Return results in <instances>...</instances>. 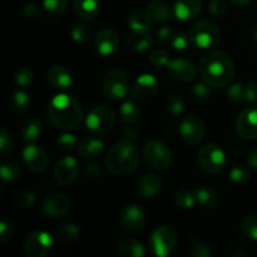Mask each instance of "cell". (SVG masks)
Here are the masks:
<instances>
[{"label":"cell","mask_w":257,"mask_h":257,"mask_svg":"<svg viewBox=\"0 0 257 257\" xmlns=\"http://www.w3.org/2000/svg\"><path fill=\"white\" fill-rule=\"evenodd\" d=\"M175 32L176 30H173L171 27H167V25H166V27H162L160 30H158V40L162 43H167V44H170Z\"/></svg>","instance_id":"cell-56"},{"label":"cell","mask_w":257,"mask_h":257,"mask_svg":"<svg viewBox=\"0 0 257 257\" xmlns=\"http://www.w3.org/2000/svg\"><path fill=\"white\" fill-rule=\"evenodd\" d=\"M127 45L135 52H146L152 45V37L148 32H137L133 30L127 38Z\"/></svg>","instance_id":"cell-27"},{"label":"cell","mask_w":257,"mask_h":257,"mask_svg":"<svg viewBox=\"0 0 257 257\" xmlns=\"http://www.w3.org/2000/svg\"><path fill=\"white\" fill-rule=\"evenodd\" d=\"M79 176V165L77 160L70 156L60 158L57 161L54 168H53V177L58 185L67 187L77 181Z\"/></svg>","instance_id":"cell-11"},{"label":"cell","mask_w":257,"mask_h":257,"mask_svg":"<svg viewBox=\"0 0 257 257\" xmlns=\"http://www.w3.org/2000/svg\"><path fill=\"white\" fill-rule=\"evenodd\" d=\"M190 256L192 257H211L212 256V250L208 245L202 242H198L191 248Z\"/></svg>","instance_id":"cell-51"},{"label":"cell","mask_w":257,"mask_h":257,"mask_svg":"<svg viewBox=\"0 0 257 257\" xmlns=\"http://www.w3.org/2000/svg\"><path fill=\"white\" fill-rule=\"evenodd\" d=\"M122 133L127 140H137L141 135V131L136 127V124H124L122 128Z\"/></svg>","instance_id":"cell-55"},{"label":"cell","mask_w":257,"mask_h":257,"mask_svg":"<svg viewBox=\"0 0 257 257\" xmlns=\"http://www.w3.org/2000/svg\"><path fill=\"white\" fill-rule=\"evenodd\" d=\"M197 205L206 210H213L220 203V195L210 186H201L195 191Z\"/></svg>","instance_id":"cell-25"},{"label":"cell","mask_w":257,"mask_h":257,"mask_svg":"<svg viewBox=\"0 0 257 257\" xmlns=\"http://www.w3.org/2000/svg\"><path fill=\"white\" fill-rule=\"evenodd\" d=\"M122 227L128 232H138L143 228L146 222L145 211L137 205H128L122 210L119 216Z\"/></svg>","instance_id":"cell-18"},{"label":"cell","mask_w":257,"mask_h":257,"mask_svg":"<svg viewBox=\"0 0 257 257\" xmlns=\"http://www.w3.org/2000/svg\"><path fill=\"white\" fill-rule=\"evenodd\" d=\"M80 235V227L75 223H65L57 230V238L63 243H73Z\"/></svg>","instance_id":"cell-33"},{"label":"cell","mask_w":257,"mask_h":257,"mask_svg":"<svg viewBox=\"0 0 257 257\" xmlns=\"http://www.w3.org/2000/svg\"><path fill=\"white\" fill-rule=\"evenodd\" d=\"M211 85L208 83H202L198 82L191 88V93L193 94V97L198 100H206L212 95V89H211Z\"/></svg>","instance_id":"cell-46"},{"label":"cell","mask_w":257,"mask_h":257,"mask_svg":"<svg viewBox=\"0 0 257 257\" xmlns=\"http://www.w3.org/2000/svg\"><path fill=\"white\" fill-rule=\"evenodd\" d=\"M226 95L232 102H245V84L241 82H237L228 85L227 89H226Z\"/></svg>","instance_id":"cell-43"},{"label":"cell","mask_w":257,"mask_h":257,"mask_svg":"<svg viewBox=\"0 0 257 257\" xmlns=\"http://www.w3.org/2000/svg\"><path fill=\"white\" fill-rule=\"evenodd\" d=\"M102 90L105 97L113 100H119L127 97L131 90L127 73L120 68L108 70L103 77Z\"/></svg>","instance_id":"cell-5"},{"label":"cell","mask_w":257,"mask_h":257,"mask_svg":"<svg viewBox=\"0 0 257 257\" xmlns=\"http://www.w3.org/2000/svg\"><path fill=\"white\" fill-rule=\"evenodd\" d=\"M240 230L248 240L257 241V215H250L243 218Z\"/></svg>","instance_id":"cell-36"},{"label":"cell","mask_w":257,"mask_h":257,"mask_svg":"<svg viewBox=\"0 0 257 257\" xmlns=\"http://www.w3.org/2000/svg\"><path fill=\"white\" fill-rule=\"evenodd\" d=\"M140 150L132 140H123L115 143L104 157V166L114 175L125 176L135 172L140 165Z\"/></svg>","instance_id":"cell-3"},{"label":"cell","mask_w":257,"mask_h":257,"mask_svg":"<svg viewBox=\"0 0 257 257\" xmlns=\"http://www.w3.org/2000/svg\"><path fill=\"white\" fill-rule=\"evenodd\" d=\"M177 246V233L171 226L163 225L153 230L150 238V250L153 256L167 257Z\"/></svg>","instance_id":"cell-8"},{"label":"cell","mask_w":257,"mask_h":257,"mask_svg":"<svg viewBox=\"0 0 257 257\" xmlns=\"http://www.w3.org/2000/svg\"><path fill=\"white\" fill-rule=\"evenodd\" d=\"M158 92V80L156 79L155 75L145 74L140 75V77L136 79L135 84H133L132 90V97L135 98L138 102H150L153 98L156 97Z\"/></svg>","instance_id":"cell-15"},{"label":"cell","mask_w":257,"mask_h":257,"mask_svg":"<svg viewBox=\"0 0 257 257\" xmlns=\"http://www.w3.org/2000/svg\"><path fill=\"white\" fill-rule=\"evenodd\" d=\"M202 9V0H177L173 8V14L178 20L190 22L198 17Z\"/></svg>","instance_id":"cell-20"},{"label":"cell","mask_w":257,"mask_h":257,"mask_svg":"<svg viewBox=\"0 0 257 257\" xmlns=\"http://www.w3.org/2000/svg\"><path fill=\"white\" fill-rule=\"evenodd\" d=\"M200 72L203 80L212 88L227 87L235 77L232 58L221 50H210L200 59Z\"/></svg>","instance_id":"cell-1"},{"label":"cell","mask_w":257,"mask_h":257,"mask_svg":"<svg viewBox=\"0 0 257 257\" xmlns=\"http://www.w3.org/2000/svg\"><path fill=\"white\" fill-rule=\"evenodd\" d=\"M69 0H43L45 12L52 17H59L67 10Z\"/></svg>","instance_id":"cell-39"},{"label":"cell","mask_w":257,"mask_h":257,"mask_svg":"<svg viewBox=\"0 0 257 257\" xmlns=\"http://www.w3.org/2000/svg\"><path fill=\"white\" fill-rule=\"evenodd\" d=\"M191 42L201 49H212L221 42V30L215 22L201 19L192 25L190 32Z\"/></svg>","instance_id":"cell-4"},{"label":"cell","mask_w":257,"mask_h":257,"mask_svg":"<svg viewBox=\"0 0 257 257\" xmlns=\"http://www.w3.org/2000/svg\"><path fill=\"white\" fill-rule=\"evenodd\" d=\"M10 105L17 113H27L32 107V98L23 90H15L10 97Z\"/></svg>","instance_id":"cell-32"},{"label":"cell","mask_w":257,"mask_h":257,"mask_svg":"<svg viewBox=\"0 0 257 257\" xmlns=\"http://www.w3.org/2000/svg\"><path fill=\"white\" fill-rule=\"evenodd\" d=\"M143 160L153 170L165 171L172 163V152L163 141L153 138L143 147Z\"/></svg>","instance_id":"cell-6"},{"label":"cell","mask_w":257,"mask_h":257,"mask_svg":"<svg viewBox=\"0 0 257 257\" xmlns=\"http://www.w3.org/2000/svg\"><path fill=\"white\" fill-rule=\"evenodd\" d=\"M226 153L217 145H206L197 152V163L203 172L217 175L226 167Z\"/></svg>","instance_id":"cell-7"},{"label":"cell","mask_w":257,"mask_h":257,"mask_svg":"<svg viewBox=\"0 0 257 257\" xmlns=\"http://www.w3.org/2000/svg\"><path fill=\"white\" fill-rule=\"evenodd\" d=\"M23 160L25 166L34 173H43L48 168L49 158L43 147L29 143L23 151Z\"/></svg>","instance_id":"cell-16"},{"label":"cell","mask_w":257,"mask_h":257,"mask_svg":"<svg viewBox=\"0 0 257 257\" xmlns=\"http://www.w3.org/2000/svg\"><path fill=\"white\" fill-rule=\"evenodd\" d=\"M150 62L151 64L155 65V67L161 68V67H167L170 64L171 59H170V55L166 50L160 49V48H156L151 52L150 54Z\"/></svg>","instance_id":"cell-45"},{"label":"cell","mask_w":257,"mask_h":257,"mask_svg":"<svg viewBox=\"0 0 257 257\" xmlns=\"http://www.w3.org/2000/svg\"><path fill=\"white\" fill-rule=\"evenodd\" d=\"M167 70L170 77L180 83H190L191 80L195 79L197 74V68L195 63L185 58L171 60L170 64L167 65Z\"/></svg>","instance_id":"cell-17"},{"label":"cell","mask_w":257,"mask_h":257,"mask_svg":"<svg viewBox=\"0 0 257 257\" xmlns=\"http://www.w3.org/2000/svg\"><path fill=\"white\" fill-rule=\"evenodd\" d=\"M208 14L215 19H221L226 14V4L223 0H211L208 3Z\"/></svg>","instance_id":"cell-49"},{"label":"cell","mask_w":257,"mask_h":257,"mask_svg":"<svg viewBox=\"0 0 257 257\" xmlns=\"http://www.w3.org/2000/svg\"><path fill=\"white\" fill-rule=\"evenodd\" d=\"M180 135L187 145H200L206 136L205 123L196 115H188L180 123Z\"/></svg>","instance_id":"cell-12"},{"label":"cell","mask_w":257,"mask_h":257,"mask_svg":"<svg viewBox=\"0 0 257 257\" xmlns=\"http://www.w3.org/2000/svg\"><path fill=\"white\" fill-rule=\"evenodd\" d=\"M47 79L57 89H68L73 83L70 70L60 64H54L48 69Z\"/></svg>","instance_id":"cell-21"},{"label":"cell","mask_w":257,"mask_h":257,"mask_svg":"<svg viewBox=\"0 0 257 257\" xmlns=\"http://www.w3.org/2000/svg\"><path fill=\"white\" fill-rule=\"evenodd\" d=\"M233 7H237V8H245L248 7L250 4H252L253 0H228Z\"/></svg>","instance_id":"cell-58"},{"label":"cell","mask_w":257,"mask_h":257,"mask_svg":"<svg viewBox=\"0 0 257 257\" xmlns=\"http://www.w3.org/2000/svg\"><path fill=\"white\" fill-rule=\"evenodd\" d=\"M73 9L79 19L90 22L99 14L100 0H73Z\"/></svg>","instance_id":"cell-24"},{"label":"cell","mask_w":257,"mask_h":257,"mask_svg":"<svg viewBox=\"0 0 257 257\" xmlns=\"http://www.w3.org/2000/svg\"><path fill=\"white\" fill-rule=\"evenodd\" d=\"M146 12L150 15L153 23H166L172 17L170 7L161 0H153V2L148 3V5L146 7Z\"/></svg>","instance_id":"cell-26"},{"label":"cell","mask_w":257,"mask_h":257,"mask_svg":"<svg viewBox=\"0 0 257 257\" xmlns=\"http://www.w3.org/2000/svg\"><path fill=\"white\" fill-rule=\"evenodd\" d=\"M247 165L252 170H257V147L253 148L247 156Z\"/></svg>","instance_id":"cell-57"},{"label":"cell","mask_w":257,"mask_h":257,"mask_svg":"<svg viewBox=\"0 0 257 257\" xmlns=\"http://www.w3.org/2000/svg\"><path fill=\"white\" fill-rule=\"evenodd\" d=\"M57 146L59 150L62 151H72L77 147V140L70 133H64V135L59 136L57 140Z\"/></svg>","instance_id":"cell-50"},{"label":"cell","mask_w":257,"mask_h":257,"mask_svg":"<svg viewBox=\"0 0 257 257\" xmlns=\"http://www.w3.org/2000/svg\"><path fill=\"white\" fill-rule=\"evenodd\" d=\"M47 117L57 130H73L82 122V104L73 95L57 94L48 104Z\"/></svg>","instance_id":"cell-2"},{"label":"cell","mask_w":257,"mask_h":257,"mask_svg":"<svg viewBox=\"0 0 257 257\" xmlns=\"http://www.w3.org/2000/svg\"><path fill=\"white\" fill-rule=\"evenodd\" d=\"M167 109L171 114L180 115L185 110V100L180 95H172L167 100Z\"/></svg>","instance_id":"cell-48"},{"label":"cell","mask_w":257,"mask_h":257,"mask_svg":"<svg viewBox=\"0 0 257 257\" xmlns=\"http://www.w3.org/2000/svg\"><path fill=\"white\" fill-rule=\"evenodd\" d=\"M84 177L90 181H98L102 178V170L97 165H88L84 168Z\"/></svg>","instance_id":"cell-54"},{"label":"cell","mask_w":257,"mask_h":257,"mask_svg":"<svg viewBox=\"0 0 257 257\" xmlns=\"http://www.w3.org/2000/svg\"><path fill=\"white\" fill-rule=\"evenodd\" d=\"M235 131L242 140L252 141L257 138V107H247L237 115Z\"/></svg>","instance_id":"cell-13"},{"label":"cell","mask_w":257,"mask_h":257,"mask_svg":"<svg viewBox=\"0 0 257 257\" xmlns=\"http://www.w3.org/2000/svg\"><path fill=\"white\" fill-rule=\"evenodd\" d=\"M251 178V173L248 167L243 165H236L230 171V180L236 185H243L248 182Z\"/></svg>","instance_id":"cell-37"},{"label":"cell","mask_w":257,"mask_h":257,"mask_svg":"<svg viewBox=\"0 0 257 257\" xmlns=\"http://www.w3.org/2000/svg\"><path fill=\"white\" fill-rule=\"evenodd\" d=\"M119 45V35L114 29L105 28L97 34L94 39L95 50L103 57L112 55Z\"/></svg>","instance_id":"cell-19"},{"label":"cell","mask_w":257,"mask_h":257,"mask_svg":"<svg viewBox=\"0 0 257 257\" xmlns=\"http://www.w3.org/2000/svg\"><path fill=\"white\" fill-rule=\"evenodd\" d=\"M115 120L117 115L110 105L98 104L88 114L87 127L94 135H105L114 127Z\"/></svg>","instance_id":"cell-9"},{"label":"cell","mask_w":257,"mask_h":257,"mask_svg":"<svg viewBox=\"0 0 257 257\" xmlns=\"http://www.w3.org/2000/svg\"><path fill=\"white\" fill-rule=\"evenodd\" d=\"M35 202H37V195L28 190L19 191L14 197L15 206L19 208H30L35 205Z\"/></svg>","instance_id":"cell-38"},{"label":"cell","mask_w":257,"mask_h":257,"mask_svg":"<svg viewBox=\"0 0 257 257\" xmlns=\"http://www.w3.org/2000/svg\"><path fill=\"white\" fill-rule=\"evenodd\" d=\"M250 34H251V38L257 42V24L252 25V28H251V30H250Z\"/></svg>","instance_id":"cell-59"},{"label":"cell","mask_w":257,"mask_h":257,"mask_svg":"<svg viewBox=\"0 0 257 257\" xmlns=\"http://www.w3.org/2000/svg\"><path fill=\"white\" fill-rule=\"evenodd\" d=\"M245 102L251 104L257 103V80H252L245 85Z\"/></svg>","instance_id":"cell-52"},{"label":"cell","mask_w":257,"mask_h":257,"mask_svg":"<svg viewBox=\"0 0 257 257\" xmlns=\"http://www.w3.org/2000/svg\"><path fill=\"white\" fill-rule=\"evenodd\" d=\"M22 15L27 20H30V22H38L43 18V13L40 8L37 4H33V3H29V4L23 7Z\"/></svg>","instance_id":"cell-47"},{"label":"cell","mask_w":257,"mask_h":257,"mask_svg":"<svg viewBox=\"0 0 257 257\" xmlns=\"http://www.w3.org/2000/svg\"><path fill=\"white\" fill-rule=\"evenodd\" d=\"M70 37L78 44H85L92 38V30L83 24H75L70 30Z\"/></svg>","instance_id":"cell-40"},{"label":"cell","mask_w":257,"mask_h":257,"mask_svg":"<svg viewBox=\"0 0 257 257\" xmlns=\"http://www.w3.org/2000/svg\"><path fill=\"white\" fill-rule=\"evenodd\" d=\"M14 147V137L12 132L7 127H3L0 130V153L3 157H7Z\"/></svg>","instance_id":"cell-41"},{"label":"cell","mask_w":257,"mask_h":257,"mask_svg":"<svg viewBox=\"0 0 257 257\" xmlns=\"http://www.w3.org/2000/svg\"><path fill=\"white\" fill-rule=\"evenodd\" d=\"M235 257H237V256H247V253L246 252H237V253H235V255H233Z\"/></svg>","instance_id":"cell-60"},{"label":"cell","mask_w":257,"mask_h":257,"mask_svg":"<svg viewBox=\"0 0 257 257\" xmlns=\"http://www.w3.org/2000/svg\"><path fill=\"white\" fill-rule=\"evenodd\" d=\"M70 207H72V202L63 193L48 195L47 197L43 198L42 203H40V211L43 215L53 218L65 216L70 211Z\"/></svg>","instance_id":"cell-14"},{"label":"cell","mask_w":257,"mask_h":257,"mask_svg":"<svg viewBox=\"0 0 257 257\" xmlns=\"http://www.w3.org/2000/svg\"><path fill=\"white\" fill-rule=\"evenodd\" d=\"M104 152V142L95 137H85L78 145V153L84 160L95 161Z\"/></svg>","instance_id":"cell-23"},{"label":"cell","mask_w":257,"mask_h":257,"mask_svg":"<svg viewBox=\"0 0 257 257\" xmlns=\"http://www.w3.org/2000/svg\"><path fill=\"white\" fill-rule=\"evenodd\" d=\"M175 202L181 210H191V208L195 207L197 201H196V195L193 191L188 190V188H183V190L178 191L176 193Z\"/></svg>","instance_id":"cell-34"},{"label":"cell","mask_w":257,"mask_h":257,"mask_svg":"<svg viewBox=\"0 0 257 257\" xmlns=\"http://www.w3.org/2000/svg\"><path fill=\"white\" fill-rule=\"evenodd\" d=\"M191 38L190 35H187L183 32H175L172 39H171L170 45L175 50H178V52H183V50L188 49L191 44Z\"/></svg>","instance_id":"cell-44"},{"label":"cell","mask_w":257,"mask_h":257,"mask_svg":"<svg viewBox=\"0 0 257 257\" xmlns=\"http://www.w3.org/2000/svg\"><path fill=\"white\" fill-rule=\"evenodd\" d=\"M120 118L124 124H137L141 119V108L133 100H125L120 107Z\"/></svg>","instance_id":"cell-31"},{"label":"cell","mask_w":257,"mask_h":257,"mask_svg":"<svg viewBox=\"0 0 257 257\" xmlns=\"http://www.w3.org/2000/svg\"><path fill=\"white\" fill-rule=\"evenodd\" d=\"M118 251L127 257H143L146 248L138 240L132 237H124L118 242Z\"/></svg>","instance_id":"cell-28"},{"label":"cell","mask_w":257,"mask_h":257,"mask_svg":"<svg viewBox=\"0 0 257 257\" xmlns=\"http://www.w3.org/2000/svg\"><path fill=\"white\" fill-rule=\"evenodd\" d=\"M0 176L2 180L5 182H13V181H18L22 177V170L18 163L12 162H3L2 167H0Z\"/></svg>","instance_id":"cell-35"},{"label":"cell","mask_w":257,"mask_h":257,"mask_svg":"<svg viewBox=\"0 0 257 257\" xmlns=\"http://www.w3.org/2000/svg\"><path fill=\"white\" fill-rule=\"evenodd\" d=\"M162 187V180L156 173L145 175L137 183V192L143 200H151L156 197Z\"/></svg>","instance_id":"cell-22"},{"label":"cell","mask_w":257,"mask_h":257,"mask_svg":"<svg viewBox=\"0 0 257 257\" xmlns=\"http://www.w3.org/2000/svg\"><path fill=\"white\" fill-rule=\"evenodd\" d=\"M14 80L19 87L27 88L29 87L30 84L34 80V73H33L32 69L27 67H20L19 69H17L14 74Z\"/></svg>","instance_id":"cell-42"},{"label":"cell","mask_w":257,"mask_h":257,"mask_svg":"<svg viewBox=\"0 0 257 257\" xmlns=\"http://www.w3.org/2000/svg\"><path fill=\"white\" fill-rule=\"evenodd\" d=\"M53 250V238L45 231H34L24 241V252L29 257H45Z\"/></svg>","instance_id":"cell-10"},{"label":"cell","mask_w":257,"mask_h":257,"mask_svg":"<svg viewBox=\"0 0 257 257\" xmlns=\"http://www.w3.org/2000/svg\"><path fill=\"white\" fill-rule=\"evenodd\" d=\"M13 237V226L8 221L3 220L0 222V242L5 243Z\"/></svg>","instance_id":"cell-53"},{"label":"cell","mask_w":257,"mask_h":257,"mask_svg":"<svg viewBox=\"0 0 257 257\" xmlns=\"http://www.w3.org/2000/svg\"><path fill=\"white\" fill-rule=\"evenodd\" d=\"M43 132V123L42 120L38 119V118H33L29 119L22 128V140L25 143H34L35 141H38V138L40 137Z\"/></svg>","instance_id":"cell-30"},{"label":"cell","mask_w":257,"mask_h":257,"mask_svg":"<svg viewBox=\"0 0 257 257\" xmlns=\"http://www.w3.org/2000/svg\"><path fill=\"white\" fill-rule=\"evenodd\" d=\"M153 24L155 23L152 22L146 10H135L128 19V25L131 29L137 32H148L152 29Z\"/></svg>","instance_id":"cell-29"}]
</instances>
